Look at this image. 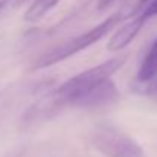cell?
I'll return each mask as SVG.
<instances>
[{"label":"cell","mask_w":157,"mask_h":157,"mask_svg":"<svg viewBox=\"0 0 157 157\" xmlns=\"http://www.w3.org/2000/svg\"><path fill=\"white\" fill-rule=\"evenodd\" d=\"M139 15H142L144 18H145V21L148 20V18H151V17H154L157 15V0H153L144 11H142V14H139Z\"/></svg>","instance_id":"cell-8"},{"label":"cell","mask_w":157,"mask_h":157,"mask_svg":"<svg viewBox=\"0 0 157 157\" xmlns=\"http://www.w3.org/2000/svg\"><path fill=\"white\" fill-rule=\"evenodd\" d=\"M25 2H26V0H15V5H17V6H20V5H23Z\"/></svg>","instance_id":"cell-11"},{"label":"cell","mask_w":157,"mask_h":157,"mask_svg":"<svg viewBox=\"0 0 157 157\" xmlns=\"http://www.w3.org/2000/svg\"><path fill=\"white\" fill-rule=\"evenodd\" d=\"M122 18H124V15H121V14H114V15L105 18L104 21H101L99 25H96L90 31H87V32H84V34H81L78 37H73L69 41L63 43L61 46H58V48H55L52 51L46 52L43 56H40L35 61V64L32 66V69L34 70H38V69H44V67L53 66V64H56V63H59V61H63L66 58H70L75 53H79L81 51L93 46L101 38H104L110 31H113V28Z\"/></svg>","instance_id":"cell-2"},{"label":"cell","mask_w":157,"mask_h":157,"mask_svg":"<svg viewBox=\"0 0 157 157\" xmlns=\"http://www.w3.org/2000/svg\"><path fill=\"white\" fill-rule=\"evenodd\" d=\"M9 2H11V0H0V11H2V9H5V6H6Z\"/></svg>","instance_id":"cell-10"},{"label":"cell","mask_w":157,"mask_h":157,"mask_svg":"<svg viewBox=\"0 0 157 157\" xmlns=\"http://www.w3.org/2000/svg\"><path fill=\"white\" fill-rule=\"evenodd\" d=\"M125 59L127 56H114L111 59H107L92 69H87L69 78L59 87H56V90L52 93L55 102L58 104L59 108L67 105L73 107L82 96H86L87 93H90L101 84H104L105 81H108L110 76H113L125 64Z\"/></svg>","instance_id":"cell-1"},{"label":"cell","mask_w":157,"mask_h":157,"mask_svg":"<svg viewBox=\"0 0 157 157\" xmlns=\"http://www.w3.org/2000/svg\"><path fill=\"white\" fill-rule=\"evenodd\" d=\"M116 0H98V9H105V8H108Z\"/></svg>","instance_id":"cell-9"},{"label":"cell","mask_w":157,"mask_h":157,"mask_svg":"<svg viewBox=\"0 0 157 157\" xmlns=\"http://www.w3.org/2000/svg\"><path fill=\"white\" fill-rule=\"evenodd\" d=\"M145 23V18L142 15H136L133 17L130 21H127L124 26H121L108 40L107 43V49L110 52H119L122 49H125L133 40L134 37L140 32L142 26Z\"/></svg>","instance_id":"cell-5"},{"label":"cell","mask_w":157,"mask_h":157,"mask_svg":"<svg viewBox=\"0 0 157 157\" xmlns=\"http://www.w3.org/2000/svg\"><path fill=\"white\" fill-rule=\"evenodd\" d=\"M119 99V90L116 84L108 79L86 96H82L73 107L78 108H99V107H107V105L114 104Z\"/></svg>","instance_id":"cell-4"},{"label":"cell","mask_w":157,"mask_h":157,"mask_svg":"<svg viewBox=\"0 0 157 157\" xmlns=\"http://www.w3.org/2000/svg\"><path fill=\"white\" fill-rule=\"evenodd\" d=\"M90 142L105 157H145L142 147L131 136L107 122L93 127Z\"/></svg>","instance_id":"cell-3"},{"label":"cell","mask_w":157,"mask_h":157,"mask_svg":"<svg viewBox=\"0 0 157 157\" xmlns=\"http://www.w3.org/2000/svg\"><path fill=\"white\" fill-rule=\"evenodd\" d=\"M157 78V38L154 40V43L151 44L150 51L147 52L140 69L137 72V82H150L153 79Z\"/></svg>","instance_id":"cell-6"},{"label":"cell","mask_w":157,"mask_h":157,"mask_svg":"<svg viewBox=\"0 0 157 157\" xmlns=\"http://www.w3.org/2000/svg\"><path fill=\"white\" fill-rule=\"evenodd\" d=\"M133 92L157 99V78L150 82H137L136 81V84L133 86Z\"/></svg>","instance_id":"cell-7"}]
</instances>
